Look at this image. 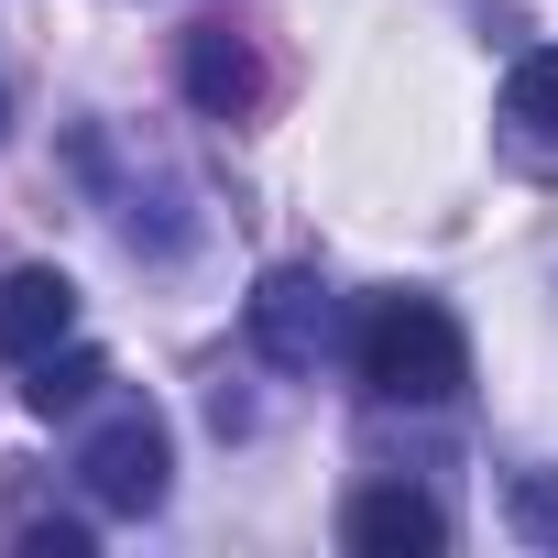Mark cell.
Wrapping results in <instances>:
<instances>
[{
    "mask_svg": "<svg viewBox=\"0 0 558 558\" xmlns=\"http://www.w3.org/2000/svg\"><path fill=\"white\" fill-rule=\"evenodd\" d=\"M351 351H362V384L384 405H449L471 384V340H460V318L438 296H373Z\"/></svg>",
    "mask_w": 558,
    "mask_h": 558,
    "instance_id": "1",
    "label": "cell"
},
{
    "mask_svg": "<svg viewBox=\"0 0 558 558\" xmlns=\"http://www.w3.org/2000/svg\"><path fill=\"white\" fill-rule=\"evenodd\" d=\"M252 351L274 362V373H318V351H329V286L318 274H263L252 286Z\"/></svg>",
    "mask_w": 558,
    "mask_h": 558,
    "instance_id": "2",
    "label": "cell"
},
{
    "mask_svg": "<svg viewBox=\"0 0 558 558\" xmlns=\"http://www.w3.org/2000/svg\"><path fill=\"white\" fill-rule=\"evenodd\" d=\"M88 493L110 504V514H154L165 504V471H175V449H165V427L154 416H110L99 438H88Z\"/></svg>",
    "mask_w": 558,
    "mask_h": 558,
    "instance_id": "3",
    "label": "cell"
},
{
    "mask_svg": "<svg viewBox=\"0 0 558 558\" xmlns=\"http://www.w3.org/2000/svg\"><path fill=\"white\" fill-rule=\"evenodd\" d=\"M77 340V286H66V274L56 263H23L12 274V286H0V362H45V351H66Z\"/></svg>",
    "mask_w": 558,
    "mask_h": 558,
    "instance_id": "4",
    "label": "cell"
},
{
    "mask_svg": "<svg viewBox=\"0 0 558 558\" xmlns=\"http://www.w3.org/2000/svg\"><path fill=\"white\" fill-rule=\"evenodd\" d=\"M340 536H351L362 558H438V547H449V514H438L416 482H373V493H351Z\"/></svg>",
    "mask_w": 558,
    "mask_h": 558,
    "instance_id": "5",
    "label": "cell"
},
{
    "mask_svg": "<svg viewBox=\"0 0 558 558\" xmlns=\"http://www.w3.org/2000/svg\"><path fill=\"white\" fill-rule=\"evenodd\" d=\"M175 77H186V99H197L208 121L252 110V88H263V66H252V45H241L230 23H197V34H186V56H175Z\"/></svg>",
    "mask_w": 558,
    "mask_h": 558,
    "instance_id": "6",
    "label": "cell"
},
{
    "mask_svg": "<svg viewBox=\"0 0 558 558\" xmlns=\"http://www.w3.org/2000/svg\"><path fill=\"white\" fill-rule=\"evenodd\" d=\"M504 121H514L525 143H558V45L514 56V77H504Z\"/></svg>",
    "mask_w": 558,
    "mask_h": 558,
    "instance_id": "7",
    "label": "cell"
},
{
    "mask_svg": "<svg viewBox=\"0 0 558 558\" xmlns=\"http://www.w3.org/2000/svg\"><path fill=\"white\" fill-rule=\"evenodd\" d=\"M99 384H110V362L66 340V351H45V362H34V384H23V395H34V416H77Z\"/></svg>",
    "mask_w": 558,
    "mask_h": 558,
    "instance_id": "8",
    "label": "cell"
},
{
    "mask_svg": "<svg viewBox=\"0 0 558 558\" xmlns=\"http://www.w3.org/2000/svg\"><path fill=\"white\" fill-rule=\"evenodd\" d=\"M514 525H525V536H558V482H547V471L514 482Z\"/></svg>",
    "mask_w": 558,
    "mask_h": 558,
    "instance_id": "9",
    "label": "cell"
},
{
    "mask_svg": "<svg viewBox=\"0 0 558 558\" xmlns=\"http://www.w3.org/2000/svg\"><path fill=\"white\" fill-rule=\"evenodd\" d=\"M23 558H88V525H56L45 514V525H23Z\"/></svg>",
    "mask_w": 558,
    "mask_h": 558,
    "instance_id": "10",
    "label": "cell"
},
{
    "mask_svg": "<svg viewBox=\"0 0 558 558\" xmlns=\"http://www.w3.org/2000/svg\"><path fill=\"white\" fill-rule=\"evenodd\" d=\"M0 132H12V99H0Z\"/></svg>",
    "mask_w": 558,
    "mask_h": 558,
    "instance_id": "11",
    "label": "cell"
}]
</instances>
